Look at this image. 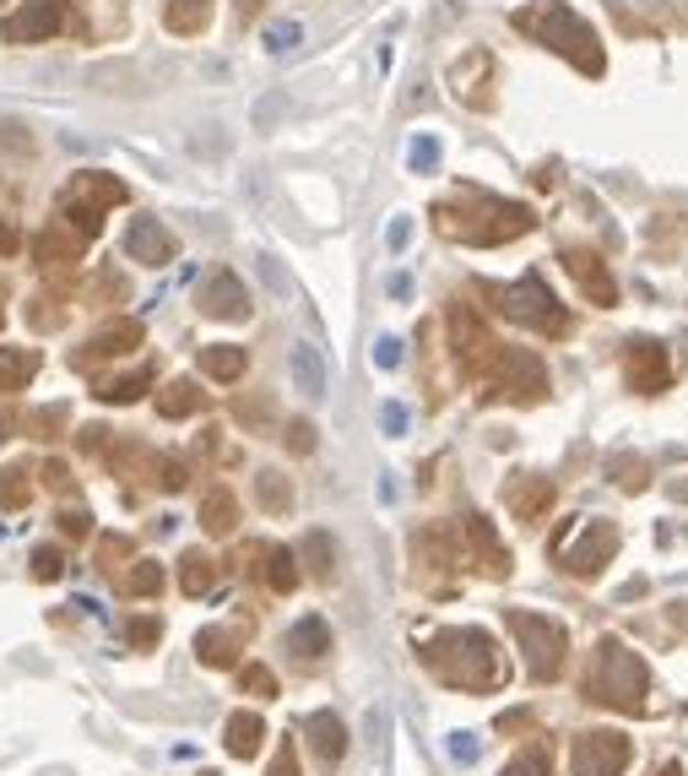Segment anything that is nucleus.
I'll return each mask as SVG.
<instances>
[{"label":"nucleus","instance_id":"obj_50","mask_svg":"<svg viewBox=\"0 0 688 776\" xmlns=\"http://www.w3.org/2000/svg\"><path fill=\"white\" fill-rule=\"evenodd\" d=\"M379 418H385V429H390V435H401V424H407V413H401L396 402H385V413H379Z\"/></svg>","mask_w":688,"mask_h":776},{"label":"nucleus","instance_id":"obj_5","mask_svg":"<svg viewBox=\"0 0 688 776\" xmlns=\"http://www.w3.org/2000/svg\"><path fill=\"white\" fill-rule=\"evenodd\" d=\"M115 201H126V185L115 174H76L61 195V212L76 223V234H98V223Z\"/></svg>","mask_w":688,"mask_h":776},{"label":"nucleus","instance_id":"obj_7","mask_svg":"<svg viewBox=\"0 0 688 776\" xmlns=\"http://www.w3.org/2000/svg\"><path fill=\"white\" fill-rule=\"evenodd\" d=\"M613 549H619V527H608V521H585L580 527V543L559 538V560H563V571H574V576H596L613 560Z\"/></svg>","mask_w":688,"mask_h":776},{"label":"nucleus","instance_id":"obj_6","mask_svg":"<svg viewBox=\"0 0 688 776\" xmlns=\"http://www.w3.org/2000/svg\"><path fill=\"white\" fill-rule=\"evenodd\" d=\"M509 630L520 636V651L531 662V679H559L563 668V630L542 614H509Z\"/></svg>","mask_w":688,"mask_h":776},{"label":"nucleus","instance_id":"obj_18","mask_svg":"<svg viewBox=\"0 0 688 776\" xmlns=\"http://www.w3.org/2000/svg\"><path fill=\"white\" fill-rule=\"evenodd\" d=\"M288 370H293V391H304V396H325V359H320V348L299 342V348H293V359H288Z\"/></svg>","mask_w":688,"mask_h":776},{"label":"nucleus","instance_id":"obj_3","mask_svg":"<svg viewBox=\"0 0 688 776\" xmlns=\"http://www.w3.org/2000/svg\"><path fill=\"white\" fill-rule=\"evenodd\" d=\"M585 695H591V701H608V706H619V712H634L639 695H645V662H639L624 641H602L591 673H585Z\"/></svg>","mask_w":688,"mask_h":776},{"label":"nucleus","instance_id":"obj_2","mask_svg":"<svg viewBox=\"0 0 688 776\" xmlns=\"http://www.w3.org/2000/svg\"><path fill=\"white\" fill-rule=\"evenodd\" d=\"M515 28L531 33V39H542L548 50H559L563 61H574L585 76H602V65H608L596 33H591L563 0H531V6H520V11H515Z\"/></svg>","mask_w":688,"mask_h":776},{"label":"nucleus","instance_id":"obj_8","mask_svg":"<svg viewBox=\"0 0 688 776\" xmlns=\"http://www.w3.org/2000/svg\"><path fill=\"white\" fill-rule=\"evenodd\" d=\"M65 28V6L61 0H28L22 11H11L0 22V44H44Z\"/></svg>","mask_w":688,"mask_h":776},{"label":"nucleus","instance_id":"obj_43","mask_svg":"<svg viewBox=\"0 0 688 776\" xmlns=\"http://www.w3.org/2000/svg\"><path fill=\"white\" fill-rule=\"evenodd\" d=\"M613 472H619V483H624V489H645V461L619 456V461H613Z\"/></svg>","mask_w":688,"mask_h":776},{"label":"nucleus","instance_id":"obj_37","mask_svg":"<svg viewBox=\"0 0 688 776\" xmlns=\"http://www.w3.org/2000/svg\"><path fill=\"white\" fill-rule=\"evenodd\" d=\"M444 750H450V761H455V766H472V761H477V738H472V733H450V744H444Z\"/></svg>","mask_w":688,"mask_h":776},{"label":"nucleus","instance_id":"obj_35","mask_svg":"<svg viewBox=\"0 0 688 776\" xmlns=\"http://www.w3.org/2000/svg\"><path fill=\"white\" fill-rule=\"evenodd\" d=\"M304 554H310L314 565V576H331V543H325V532H310V538H304Z\"/></svg>","mask_w":688,"mask_h":776},{"label":"nucleus","instance_id":"obj_52","mask_svg":"<svg viewBox=\"0 0 688 776\" xmlns=\"http://www.w3.org/2000/svg\"><path fill=\"white\" fill-rule=\"evenodd\" d=\"M260 11V0H239V17H255Z\"/></svg>","mask_w":688,"mask_h":776},{"label":"nucleus","instance_id":"obj_27","mask_svg":"<svg viewBox=\"0 0 688 776\" xmlns=\"http://www.w3.org/2000/svg\"><path fill=\"white\" fill-rule=\"evenodd\" d=\"M147 386H152V370H136V375H120V381H104L98 396H104V402H136Z\"/></svg>","mask_w":688,"mask_h":776},{"label":"nucleus","instance_id":"obj_24","mask_svg":"<svg viewBox=\"0 0 688 776\" xmlns=\"http://www.w3.org/2000/svg\"><path fill=\"white\" fill-rule=\"evenodd\" d=\"M206 11H212V0H169V28L174 33H201Z\"/></svg>","mask_w":688,"mask_h":776},{"label":"nucleus","instance_id":"obj_19","mask_svg":"<svg viewBox=\"0 0 688 776\" xmlns=\"http://www.w3.org/2000/svg\"><path fill=\"white\" fill-rule=\"evenodd\" d=\"M461 532H466V538H472V549L483 554V571H494V576H499V571H509V554L499 549L494 527H488L483 517H466V521H461Z\"/></svg>","mask_w":688,"mask_h":776},{"label":"nucleus","instance_id":"obj_53","mask_svg":"<svg viewBox=\"0 0 688 776\" xmlns=\"http://www.w3.org/2000/svg\"><path fill=\"white\" fill-rule=\"evenodd\" d=\"M656 776H684V766H662V772Z\"/></svg>","mask_w":688,"mask_h":776},{"label":"nucleus","instance_id":"obj_30","mask_svg":"<svg viewBox=\"0 0 688 776\" xmlns=\"http://www.w3.org/2000/svg\"><path fill=\"white\" fill-rule=\"evenodd\" d=\"M201 521H206L212 532H228V527H234V495H228V489H212V495H206Z\"/></svg>","mask_w":688,"mask_h":776},{"label":"nucleus","instance_id":"obj_48","mask_svg":"<svg viewBox=\"0 0 688 776\" xmlns=\"http://www.w3.org/2000/svg\"><path fill=\"white\" fill-rule=\"evenodd\" d=\"M17 245H22V234H17V223H6V217H0V256H11Z\"/></svg>","mask_w":688,"mask_h":776},{"label":"nucleus","instance_id":"obj_28","mask_svg":"<svg viewBox=\"0 0 688 776\" xmlns=\"http://www.w3.org/2000/svg\"><path fill=\"white\" fill-rule=\"evenodd\" d=\"M255 495H260L266 511H288V500H293V489H288L282 472H260V478H255Z\"/></svg>","mask_w":688,"mask_h":776},{"label":"nucleus","instance_id":"obj_38","mask_svg":"<svg viewBox=\"0 0 688 776\" xmlns=\"http://www.w3.org/2000/svg\"><path fill=\"white\" fill-rule=\"evenodd\" d=\"M28 500V472H6L0 478V506H22Z\"/></svg>","mask_w":688,"mask_h":776},{"label":"nucleus","instance_id":"obj_51","mask_svg":"<svg viewBox=\"0 0 688 776\" xmlns=\"http://www.w3.org/2000/svg\"><path fill=\"white\" fill-rule=\"evenodd\" d=\"M61 527H65V532H71V538H82V532H87V517H82V511H65V517H61Z\"/></svg>","mask_w":688,"mask_h":776},{"label":"nucleus","instance_id":"obj_15","mask_svg":"<svg viewBox=\"0 0 688 776\" xmlns=\"http://www.w3.org/2000/svg\"><path fill=\"white\" fill-rule=\"evenodd\" d=\"M304 733H310V750L320 755V766H342V755H347V727H342V716L314 712L310 722H304Z\"/></svg>","mask_w":688,"mask_h":776},{"label":"nucleus","instance_id":"obj_23","mask_svg":"<svg viewBox=\"0 0 688 776\" xmlns=\"http://www.w3.org/2000/svg\"><path fill=\"white\" fill-rule=\"evenodd\" d=\"M33 370H39V353H28V348H0V391L28 386Z\"/></svg>","mask_w":688,"mask_h":776},{"label":"nucleus","instance_id":"obj_17","mask_svg":"<svg viewBox=\"0 0 688 776\" xmlns=\"http://www.w3.org/2000/svg\"><path fill=\"white\" fill-rule=\"evenodd\" d=\"M136 342H141V321H115V326H104V331L87 337V359H120Z\"/></svg>","mask_w":688,"mask_h":776},{"label":"nucleus","instance_id":"obj_26","mask_svg":"<svg viewBox=\"0 0 688 776\" xmlns=\"http://www.w3.org/2000/svg\"><path fill=\"white\" fill-rule=\"evenodd\" d=\"M195 651H201L212 668L234 662V630H201V636H195Z\"/></svg>","mask_w":688,"mask_h":776},{"label":"nucleus","instance_id":"obj_14","mask_svg":"<svg viewBox=\"0 0 688 776\" xmlns=\"http://www.w3.org/2000/svg\"><path fill=\"white\" fill-rule=\"evenodd\" d=\"M563 261H569V272H574V283L608 310V305H619V283L608 277V266H602V256H591V251H563Z\"/></svg>","mask_w":688,"mask_h":776},{"label":"nucleus","instance_id":"obj_1","mask_svg":"<svg viewBox=\"0 0 688 776\" xmlns=\"http://www.w3.org/2000/svg\"><path fill=\"white\" fill-rule=\"evenodd\" d=\"M423 662L444 684H461V690H494L504 679L499 651L483 630H439L423 641Z\"/></svg>","mask_w":688,"mask_h":776},{"label":"nucleus","instance_id":"obj_32","mask_svg":"<svg viewBox=\"0 0 688 776\" xmlns=\"http://www.w3.org/2000/svg\"><path fill=\"white\" fill-rule=\"evenodd\" d=\"M407 163H412L418 174H434V163H439V141H434V136H418V141L407 147Z\"/></svg>","mask_w":688,"mask_h":776},{"label":"nucleus","instance_id":"obj_44","mask_svg":"<svg viewBox=\"0 0 688 776\" xmlns=\"http://www.w3.org/2000/svg\"><path fill=\"white\" fill-rule=\"evenodd\" d=\"M375 359L385 364V370H396V364H401V342H396V337H379V342H375Z\"/></svg>","mask_w":688,"mask_h":776},{"label":"nucleus","instance_id":"obj_4","mask_svg":"<svg viewBox=\"0 0 688 776\" xmlns=\"http://www.w3.org/2000/svg\"><path fill=\"white\" fill-rule=\"evenodd\" d=\"M494 299H499V310L509 321L531 326V331H548V337H563V331H569V316H563V305L553 299V288H548L542 277H520V283H509V288H494Z\"/></svg>","mask_w":688,"mask_h":776},{"label":"nucleus","instance_id":"obj_49","mask_svg":"<svg viewBox=\"0 0 688 776\" xmlns=\"http://www.w3.org/2000/svg\"><path fill=\"white\" fill-rule=\"evenodd\" d=\"M266 776H299V761H293V750H282L277 761H271V772Z\"/></svg>","mask_w":688,"mask_h":776},{"label":"nucleus","instance_id":"obj_20","mask_svg":"<svg viewBox=\"0 0 688 776\" xmlns=\"http://www.w3.org/2000/svg\"><path fill=\"white\" fill-rule=\"evenodd\" d=\"M288 651H299V657H325L331 651V625L310 614V619H299L293 630H288Z\"/></svg>","mask_w":688,"mask_h":776},{"label":"nucleus","instance_id":"obj_42","mask_svg":"<svg viewBox=\"0 0 688 776\" xmlns=\"http://www.w3.org/2000/svg\"><path fill=\"white\" fill-rule=\"evenodd\" d=\"M288 446H293L299 456L314 451V424L310 418H293V424H288Z\"/></svg>","mask_w":688,"mask_h":776},{"label":"nucleus","instance_id":"obj_36","mask_svg":"<svg viewBox=\"0 0 688 776\" xmlns=\"http://www.w3.org/2000/svg\"><path fill=\"white\" fill-rule=\"evenodd\" d=\"M299 39H304V28H299V22H277V28L266 33V50H277V55H282V50H293Z\"/></svg>","mask_w":688,"mask_h":776},{"label":"nucleus","instance_id":"obj_13","mask_svg":"<svg viewBox=\"0 0 688 776\" xmlns=\"http://www.w3.org/2000/svg\"><path fill=\"white\" fill-rule=\"evenodd\" d=\"M667 375H673V364H667V353L656 342H628V381H634V391L656 396V391H667Z\"/></svg>","mask_w":688,"mask_h":776},{"label":"nucleus","instance_id":"obj_31","mask_svg":"<svg viewBox=\"0 0 688 776\" xmlns=\"http://www.w3.org/2000/svg\"><path fill=\"white\" fill-rule=\"evenodd\" d=\"M76 251H82V234H61V228H55V234L39 240V256L44 261H76Z\"/></svg>","mask_w":688,"mask_h":776},{"label":"nucleus","instance_id":"obj_33","mask_svg":"<svg viewBox=\"0 0 688 776\" xmlns=\"http://www.w3.org/2000/svg\"><path fill=\"white\" fill-rule=\"evenodd\" d=\"M504 776H553V766H548L542 750H526V755H515V761L504 766Z\"/></svg>","mask_w":688,"mask_h":776},{"label":"nucleus","instance_id":"obj_12","mask_svg":"<svg viewBox=\"0 0 688 776\" xmlns=\"http://www.w3.org/2000/svg\"><path fill=\"white\" fill-rule=\"evenodd\" d=\"M126 256L141 266H163V261H174V234L158 217H136L126 234Z\"/></svg>","mask_w":688,"mask_h":776},{"label":"nucleus","instance_id":"obj_9","mask_svg":"<svg viewBox=\"0 0 688 776\" xmlns=\"http://www.w3.org/2000/svg\"><path fill=\"white\" fill-rule=\"evenodd\" d=\"M628 738L624 733H580L574 738V776H624L628 766Z\"/></svg>","mask_w":688,"mask_h":776},{"label":"nucleus","instance_id":"obj_11","mask_svg":"<svg viewBox=\"0 0 688 776\" xmlns=\"http://www.w3.org/2000/svg\"><path fill=\"white\" fill-rule=\"evenodd\" d=\"M201 310L217 316V321H245V316H250V294H245V283H239L234 272H217V277H206V288H201Z\"/></svg>","mask_w":688,"mask_h":776},{"label":"nucleus","instance_id":"obj_45","mask_svg":"<svg viewBox=\"0 0 688 776\" xmlns=\"http://www.w3.org/2000/svg\"><path fill=\"white\" fill-rule=\"evenodd\" d=\"M0 147H11V152H33V136H22V126H0Z\"/></svg>","mask_w":688,"mask_h":776},{"label":"nucleus","instance_id":"obj_34","mask_svg":"<svg viewBox=\"0 0 688 776\" xmlns=\"http://www.w3.org/2000/svg\"><path fill=\"white\" fill-rule=\"evenodd\" d=\"M212 586V560L206 554H185V592L195 597V592H206Z\"/></svg>","mask_w":688,"mask_h":776},{"label":"nucleus","instance_id":"obj_22","mask_svg":"<svg viewBox=\"0 0 688 776\" xmlns=\"http://www.w3.org/2000/svg\"><path fill=\"white\" fill-rule=\"evenodd\" d=\"M260 733H266V722L255 712H239L228 716V755H239V761H250L255 750H260Z\"/></svg>","mask_w":688,"mask_h":776},{"label":"nucleus","instance_id":"obj_46","mask_svg":"<svg viewBox=\"0 0 688 776\" xmlns=\"http://www.w3.org/2000/svg\"><path fill=\"white\" fill-rule=\"evenodd\" d=\"M260 277H266V288H271V294H288V283H282V272H277V261H271V256H260Z\"/></svg>","mask_w":688,"mask_h":776},{"label":"nucleus","instance_id":"obj_25","mask_svg":"<svg viewBox=\"0 0 688 776\" xmlns=\"http://www.w3.org/2000/svg\"><path fill=\"white\" fill-rule=\"evenodd\" d=\"M195 407H201V391L190 386V381H174V386L158 396V413H163V418H185Z\"/></svg>","mask_w":688,"mask_h":776},{"label":"nucleus","instance_id":"obj_41","mask_svg":"<svg viewBox=\"0 0 688 776\" xmlns=\"http://www.w3.org/2000/svg\"><path fill=\"white\" fill-rule=\"evenodd\" d=\"M61 554H55V549H39V554H33V576H39V582H55V576H61Z\"/></svg>","mask_w":688,"mask_h":776},{"label":"nucleus","instance_id":"obj_21","mask_svg":"<svg viewBox=\"0 0 688 776\" xmlns=\"http://www.w3.org/2000/svg\"><path fill=\"white\" fill-rule=\"evenodd\" d=\"M201 370H206L212 381H239V375H245V348H228V342L201 348Z\"/></svg>","mask_w":688,"mask_h":776},{"label":"nucleus","instance_id":"obj_47","mask_svg":"<svg viewBox=\"0 0 688 776\" xmlns=\"http://www.w3.org/2000/svg\"><path fill=\"white\" fill-rule=\"evenodd\" d=\"M385 240H390V251H401V245H407V240H412V223H407V217H396V223H390V234H385Z\"/></svg>","mask_w":688,"mask_h":776},{"label":"nucleus","instance_id":"obj_10","mask_svg":"<svg viewBox=\"0 0 688 776\" xmlns=\"http://www.w3.org/2000/svg\"><path fill=\"white\" fill-rule=\"evenodd\" d=\"M494 386L509 391V396H520V402H537V396L548 391V370H542L537 353H526V348H504Z\"/></svg>","mask_w":688,"mask_h":776},{"label":"nucleus","instance_id":"obj_29","mask_svg":"<svg viewBox=\"0 0 688 776\" xmlns=\"http://www.w3.org/2000/svg\"><path fill=\"white\" fill-rule=\"evenodd\" d=\"M266 582H271V592H293L299 586V571H293V554L288 549H266Z\"/></svg>","mask_w":688,"mask_h":776},{"label":"nucleus","instance_id":"obj_39","mask_svg":"<svg viewBox=\"0 0 688 776\" xmlns=\"http://www.w3.org/2000/svg\"><path fill=\"white\" fill-rule=\"evenodd\" d=\"M126 586H130V592H141V597H147V592H158V586H163V571H158V565H136Z\"/></svg>","mask_w":688,"mask_h":776},{"label":"nucleus","instance_id":"obj_40","mask_svg":"<svg viewBox=\"0 0 688 776\" xmlns=\"http://www.w3.org/2000/svg\"><path fill=\"white\" fill-rule=\"evenodd\" d=\"M245 684H250L260 701H271V695H277V679H271V673H266L260 662H250V668H245Z\"/></svg>","mask_w":688,"mask_h":776},{"label":"nucleus","instance_id":"obj_16","mask_svg":"<svg viewBox=\"0 0 688 776\" xmlns=\"http://www.w3.org/2000/svg\"><path fill=\"white\" fill-rule=\"evenodd\" d=\"M548 506H553V483H548V478H537V472H520V478H515V489H509V511H515L520 521H537Z\"/></svg>","mask_w":688,"mask_h":776}]
</instances>
